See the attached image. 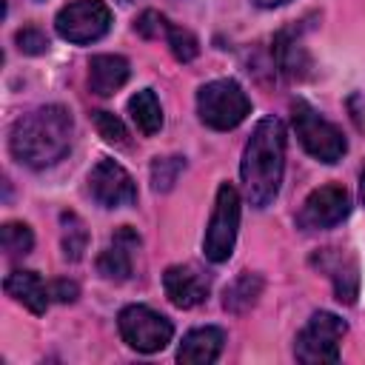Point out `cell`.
Returning <instances> with one entry per match:
<instances>
[{"instance_id":"1","label":"cell","mask_w":365,"mask_h":365,"mask_svg":"<svg viewBox=\"0 0 365 365\" xmlns=\"http://www.w3.org/2000/svg\"><path fill=\"white\" fill-rule=\"evenodd\" d=\"M74 120L63 106H40L14 120L9 148L29 168H48L68 154Z\"/></svg>"},{"instance_id":"2","label":"cell","mask_w":365,"mask_h":365,"mask_svg":"<svg viewBox=\"0 0 365 365\" xmlns=\"http://www.w3.org/2000/svg\"><path fill=\"white\" fill-rule=\"evenodd\" d=\"M282 171H285V128L277 117H265L254 125L240 163V177L248 202L254 208H265L274 202V197L279 194Z\"/></svg>"},{"instance_id":"3","label":"cell","mask_w":365,"mask_h":365,"mask_svg":"<svg viewBox=\"0 0 365 365\" xmlns=\"http://www.w3.org/2000/svg\"><path fill=\"white\" fill-rule=\"evenodd\" d=\"M251 111V100L234 80H211L197 91V114L214 131L237 128Z\"/></svg>"},{"instance_id":"4","label":"cell","mask_w":365,"mask_h":365,"mask_svg":"<svg viewBox=\"0 0 365 365\" xmlns=\"http://www.w3.org/2000/svg\"><path fill=\"white\" fill-rule=\"evenodd\" d=\"M291 120H294V131L302 143V148L319 160V163H336L342 160V154L348 151V143L342 137V131L328 123L317 108H311L305 100H294L291 103Z\"/></svg>"},{"instance_id":"5","label":"cell","mask_w":365,"mask_h":365,"mask_svg":"<svg viewBox=\"0 0 365 365\" xmlns=\"http://www.w3.org/2000/svg\"><path fill=\"white\" fill-rule=\"evenodd\" d=\"M348 325L331 314V311H317L305 322V328L294 339V356L305 365H325L339 359V342L345 336Z\"/></svg>"},{"instance_id":"6","label":"cell","mask_w":365,"mask_h":365,"mask_svg":"<svg viewBox=\"0 0 365 365\" xmlns=\"http://www.w3.org/2000/svg\"><path fill=\"white\" fill-rule=\"evenodd\" d=\"M237 228H240V194L231 182H222L217 188L214 211L202 237V251L211 262H225L234 254Z\"/></svg>"},{"instance_id":"7","label":"cell","mask_w":365,"mask_h":365,"mask_svg":"<svg viewBox=\"0 0 365 365\" xmlns=\"http://www.w3.org/2000/svg\"><path fill=\"white\" fill-rule=\"evenodd\" d=\"M117 328H120L123 342L128 348L140 351V354H157L174 336L171 319L157 314V311H151L148 305H128V308H123L120 317H117Z\"/></svg>"},{"instance_id":"8","label":"cell","mask_w":365,"mask_h":365,"mask_svg":"<svg viewBox=\"0 0 365 365\" xmlns=\"http://www.w3.org/2000/svg\"><path fill=\"white\" fill-rule=\"evenodd\" d=\"M54 29L63 40L86 46L100 40L111 29V11L103 0H71L57 11Z\"/></svg>"},{"instance_id":"9","label":"cell","mask_w":365,"mask_h":365,"mask_svg":"<svg viewBox=\"0 0 365 365\" xmlns=\"http://www.w3.org/2000/svg\"><path fill=\"white\" fill-rule=\"evenodd\" d=\"M348 211H351V197H348V191L342 185H336V182L319 185L305 197V202H302V208L297 214V228H302V231H325V228L342 222L348 217Z\"/></svg>"},{"instance_id":"10","label":"cell","mask_w":365,"mask_h":365,"mask_svg":"<svg viewBox=\"0 0 365 365\" xmlns=\"http://www.w3.org/2000/svg\"><path fill=\"white\" fill-rule=\"evenodd\" d=\"M88 191L91 197L103 205V208H120V205H131L137 200V185L131 180V174L114 163V160H100L91 174H88Z\"/></svg>"},{"instance_id":"11","label":"cell","mask_w":365,"mask_h":365,"mask_svg":"<svg viewBox=\"0 0 365 365\" xmlns=\"http://www.w3.org/2000/svg\"><path fill=\"white\" fill-rule=\"evenodd\" d=\"M163 288H165V297L171 299V305L194 308L208 299L211 279L194 265H171L163 274Z\"/></svg>"},{"instance_id":"12","label":"cell","mask_w":365,"mask_h":365,"mask_svg":"<svg viewBox=\"0 0 365 365\" xmlns=\"http://www.w3.org/2000/svg\"><path fill=\"white\" fill-rule=\"evenodd\" d=\"M137 245H140V237H137L134 228H128V225L117 228L114 237H111V242H108V248L97 257V271L106 279H111V282L128 279L131 277V251Z\"/></svg>"},{"instance_id":"13","label":"cell","mask_w":365,"mask_h":365,"mask_svg":"<svg viewBox=\"0 0 365 365\" xmlns=\"http://www.w3.org/2000/svg\"><path fill=\"white\" fill-rule=\"evenodd\" d=\"M225 345V334L217 325H205V328H194L182 336L177 359L182 365H208L222 354Z\"/></svg>"},{"instance_id":"14","label":"cell","mask_w":365,"mask_h":365,"mask_svg":"<svg viewBox=\"0 0 365 365\" xmlns=\"http://www.w3.org/2000/svg\"><path fill=\"white\" fill-rule=\"evenodd\" d=\"M131 74V66L120 54H94L88 63V88L100 97H111Z\"/></svg>"},{"instance_id":"15","label":"cell","mask_w":365,"mask_h":365,"mask_svg":"<svg viewBox=\"0 0 365 365\" xmlns=\"http://www.w3.org/2000/svg\"><path fill=\"white\" fill-rule=\"evenodd\" d=\"M3 288L14 302L26 305L31 314H46L51 291L34 271H11L6 277V282H3Z\"/></svg>"},{"instance_id":"16","label":"cell","mask_w":365,"mask_h":365,"mask_svg":"<svg viewBox=\"0 0 365 365\" xmlns=\"http://www.w3.org/2000/svg\"><path fill=\"white\" fill-rule=\"evenodd\" d=\"M314 262H319V268L328 271V277L334 279L336 299L351 305L356 299V291H359V274H356L354 259H342V254H336L334 248H325Z\"/></svg>"},{"instance_id":"17","label":"cell","mask_w":365,"mask_h":365,"mask_svg":"<svg viewBox=\"0 0 365 365\" xmlns=\"http://www.w3.org/2000/svg\"><path fill=\"white\" fill-rule=\"evenodd\" d=\"M274 63L288 77H305L311 68V57H308L305 46L291 31H279L274 37Z\"/></svg>"},{"instance_id":"18","label":"cell","mask_w":365,"mask_h":365,"mask_svg":"<svg viewBox=\"0 0 365 365\" xmlns=\"http://www.w3.org/2000/svg\"><path fill=\"white\" fill-rule=\"evenodd\" d=\"M128 114H131V120L137 123V128L145 137H151V134H157L163 128V108H160V100H157V94L151 88H140L128 100Z\"/></svg>"},{"instance_id":"19","label":"cell","mask_w":365,"mask_h":365,"mask_svg":"<svg viewBox=\"0 0 365 365\" xmlns=\"http://www.w3.org/2000/svg\"><path fill=\"white\" fill-rule=\"evenodd\" d=\"M259 294H262V277H259V274H251V271H242V274L225 288L222 305H225V311H231V314H245V311L257 302Z\"/></svg>"},{"instance_id":"20","label":"cell","mask_w":365,"mask_h":365,"mask_svg":"<svg viewBox=\"0 0 365 365\" xmlns=\"http://www.w3.org/2000/svg\"><path fill=\"white\" fill-rule=\"evenodd\" d=\"M60 220H63V257L71 259V262H77L83 257L86 245H88L86 222L77 214H71V211H66Z\"/></svg>"},{"instance_id":"21","label":"cell","mask_w":365,"mask_h":365,"mask_svg":"<svg viewBox=\"0 0 365 365\" xmlns=\"http://www.w3.org/2000/svg\"><path fill=\"white\" fill-rule=\"evenodd\" d=\"M0 245H3L6 257H11V259L26 257L34 248V234L26 222H6L0 228Z\"/></svg>"},{"instance_id":"22","label":"cell","mask_w":365,"mask_h":365,"mask_svg":"<svg viewBox=\"0 0 365 365\" xmlns=\"http://www.w3.org/2000/svg\"><path fill=\"white\" fill-rule=\"evenodd\" d=\"M182 168H185V160L182 157H157L151 163V185H154V191L174 188V182L182 174Z\"/></svg>"},{"instance_id":"23","label":"cell","mask_w":365,"mask_h":365,"mask_svg":"<svg viewBox=\"0 0 365 365\" xmlns=\"http://www.w3.org/2000/svg\"><path fill=\"white\" fill-rule=\"evenodd\" d=\"M165 40H168V46H171V54H174L180 63H191V60L200 54V43H197V37H194L188 29H180V26H171V23H168Z\"/></svg>"},{"instance_id":"24","label":"cell","mask_w":365,"mask_h":365,"mask_svg":"<svg viewBox=\"0 0 365 365\" xmlns=\"http://www.w3.org/2000/svg\"><path fill=\"white\" fill-rule=\"evenodd\" d=\"M91 120H94V125H97V131H100V137L106 143H111V145H128V131L120 123V117H114L111 111H94Z\"/></svg>"},{"instance_id":"25","label":"cell","mask_w":365,"mask_h":365,"mask_svg":"<svg viewBox=\"0 0 365 365\" xmlns=\"http://www.w3.org/2000/svg\"><path fill=\"white\" fill-rule=\"evenodd\" d=\"M14 40H17V48H20L23 54H46V51H48V37H46L37 26L20 29V31L14 34Z\"/></svg>"},{"instance_id":"26","label":"cell","mask_w":365,"mask_h":365,"mask_svg":"<svg viewBox=\"0 0 365 365\" xmlns=\"http://www.w3.org/2000/svg\"><path fill=\"white\" fill-rule=\"evenodd\" d=\"M134 31L143 34L145 40H154V37H160V34L168 31V20L160 11H143L137 17V23H134Z\"/></svg>"},{"instance_id":"27","label":"cell","mask_w":365,"mask_h":365,"mask_svg":"<svg viewBox=\"0 0 365 365\" xmlns=\"http://www.w3.org/2000/svg\"><path fill=\"white\" fill-rule=\"evenodd\" d=\"M48 291H51V297H54L57 302H74L77 294H80L77 282H71V279H54V282L48 285Z\"/></svg>"},{"instance_id":"28","label":"cell","mask_w":365,"mask_h":365,"mask_svg":"<svg viewBox=\"0 0 365 365\" xmlns=\"http://www.w3.org/2000/svg\"><path fill=\"white\" fill-rule=\"evenodd\" d=\"M254 6H259V9H277V6H285L288 0H251Z\"/></svg>"},{"instance_id":"29","label":"cell","mask_w":365,"mask_h":365,"mask_svg":"<svg viewBox=\"0 0 365 365\" xmlns=\"http://www.w3.org/2000/svg\"><path fill=\"white\" fill-rule=\"evenodd\" d=\"M359 197H362V202H365V171H362V180H359Z\"/></svg>"},{"instance_id":"30","label":"cell","mask_w":365,"mask_h":365,"mask_svg":"<svg viewBox=\"0 0 365 365\" xmlns=\"http://www.w3.org/2000/svg\"><path fill=\"white\" fill-rule=\"evenodd\" d=\"M120 3H131V0H120Z\"/></svg>"}]
</instances>
